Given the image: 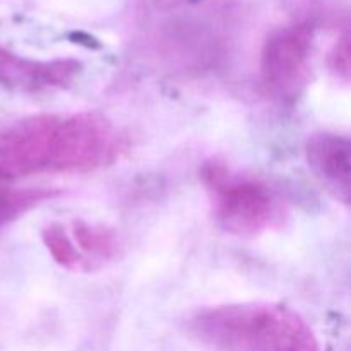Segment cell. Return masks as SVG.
Segmentation results:
<instances>
[{"instance_id": "obj_1", "label": "cell", "mask_w": 351, "mask_h": 351, "mask_svg": "<svg viewBox=\"0 0 351 351\" xmlns=\"http://www.w3.org/2000/svg\"><path fill=\"white\" fill-rule=\"evenodd\" d=\"M125 151V136L98 113L29 117L0 132V182L91 173L115 165Z\"/></svg>"}, {"instance_id": "obj_2", "label": "cell", "mask_w": 351, "mask_h": 351, "mask_svg": "<svg viewBox=\"0 0 351 351\" xmlns=\"http://www.w3.org/2000/svg\"><path fill=\"white\" fill-rule=\"evenodd\" d=\"M187 329L216 351H322L312 326L273 302L202 307L189 317Z\"/></svg>"}, {"instance_id": "obj_3", "label": "cell", "mask_w": 351, "mask_h": 351, "mask_svg": "<svg viewBox=\"0 0 351 351\" xmlns=\"http://www.w3.org/2000/svg\"><path fill=\"white\" fill-rule=\"evenodd\" d=\"M216 223L230 235L256 239L287 219V202L261 178L233 171L219 161L201 168Z\"/></svg>"}, {"instance_id": "obj_4", "label": "cell", "mask_w": 351, "mask_h": 351, "mask_svg": "<svg viewBox=\"0 0 351 351\" xmlns=\"http://www.w3.org/2000/svg\"><path fill=\"white\" fill-rule=\"evenodd\" d=\"M314 26L295 23L273 31L261 50L259 77L264 93L274 101L295 103L311 81Z\"/></svg>"}, {"instance_id": "obj_5", "label": "cell", "mask_w": 351, "mask_h": 351, "mask_svg": "<svg viewBox=\"0 0 351 351\" xmlns=\"http://www.w3.org/2000/svg\"><path fill=\"white\" fill-rule=\"evenodd\" d=\"M81 64L74 58L34 60L0 47V86L27 95H48L71 88Z\"/></svg>"}, {"instance_id": "obj_6", "label": "cell", "mask_w": 351, "mask_h": 351, "mask_svg": "<svg viewBox=\"0 0 351 351\" xmlns=\"http://www.w3.org/2000/svg\"><path fill=\"white\" fill-rule=\"evenodd\" d=\"M305 158L312 173L348 206L351 184V143L348 136L335 132L312 134L305 144Z\"/></svg>"}, {"instance_id": "obj_7", "label": "cell", "mask_w": 351, "mask_h": 351, "mask_svg": "<svg viewBox=\"0 0 351 351\" xmlns=\"http://www.w3.org/2000/svg\"><path fill=\"white\" fill-rule=\"evenodd\" d=\"M67 230L86 271L95 269L119 257L120 242L113 230L84 219H74Z\"/></svg>"}, {"instance_id": "obj_8", "label": "cell", "mask_w": 351, "mask_h": 351, "mask_svg": "<svg viewBox=\"0 0 351 351\" xmlns=\"http://www.w3.org/2000/svg\"><path fill=\"white\" fill-rule=\"evenodd\" d=\"M57 194L51 189H19L0 182V226L26 215L41 202L51 201Z\"/></svg>"}, {"instance_id": "obj_9", "label": "cell", "mask_w": 351, "mask_h": 351, "mask_svg": "<svg viewBox=\"0 0 351 351\" xmlns=\"http://www.w3.org/2000/svg\"><path fill=\"white\" fill-rule=\"evenodd\" d=\"M41 240L58 266L69 271H86L84 263L69 235L67 226L62 223H50L41 230Z\"/></svg>"}, {"instance_id": "obj_10", "label": "cell", "mask_w": 351, "mask_h": 351, "mask_svg": "<svg viewBox=\"0 0 351 351\" xmlns=\"http://www.w3.org/2000/svg\"><path fill=\"white\" fill-rule=\"evenodd\" d=\"M329 69L343 82H350V34L348 31L338 38L329 53Z\"/></svg>"}]
</instances>
